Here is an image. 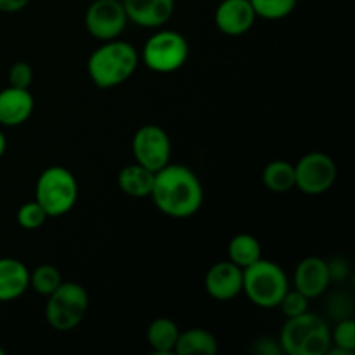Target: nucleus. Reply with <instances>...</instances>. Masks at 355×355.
<instances>
[{
    "label": "nucleus",
    "mask_w": 355,
    "mask_h": 355,
    "mask_svg": "<svg viewBox=\"0 0 355 355\" xmlns=\"http://www.w3.org/2000/svg\"><path fill=\"white\" fill-rule=\"evenodd\" d=\"M141 55L134 45L114 38L103 42L90 54L87 61V73L94 85L99 89H114L134 76Z\"/></svg>",
    "instance_id": "f03ea898"
},
{
    "label": "nucleus",
    "mask_w": 355,
    "mask_h": 355,
    "mask_svg": "<svg viewBox=\"0 0 355 355\" xmlns=\"http://www.w3.org/2000/svg\"><path fill=\"white\" fill-rule=\"evenodd\" d=\"M6 149H7V137H6V134H3V132L0 130V158H2V156H3Z\"/></svg>",
    "instance_id": "c756f323"
},
{
    "label": "nucleus",
    "mask_w": 355,
    "mask_h": 355,
    "mask_svg": "<svg viewBox=\"0 0 355 355\" xmlns=\"http://www.w3.org/2000/svg\"><path fill=\"white\" fill-rule=\"evenodd\" d=\"M180 329L175 321L168 318H158L148 328V345L156 355L175 354Z\"/></svg>",
    "instance_id": "a211bd4d"
},
{
    "label": "nucleus",
    "mask_w": 355,
    "mask_h": 355,
    "mask_svg": "<svg viewBox=\"0 0 355 355\" xmlns=\"http://www.w3.org/2000/svg\"><path fill=\"white\" fill-rule=\"evenodd\" d=\"M85 28L101 42L120 38L127 28L128 17L121 0H94L85 10Z\"/></svg>",
    "instance_id": "9d476101"
},
{
    "label": "nucleus",
    "mask_w": 355,
    "mask_h": 355,
    "mask_svg": "<svg viewBox=\"0 0 355 355\" xmlns=\"http://www.w3.org/2000/svg\"><path fill=\"white\" fill-rule=\"evenodd\" d=\"M89 304V293L82 284L62 281L58 290L47 297L45 319L55 331H73L85 319Z\"/></svg>",
    "instance_id": "423d86ee"
},
{
    "label": "nucleus",
    "mask_w": 355,
    "mask_h": 355,
    "mask_svg": "<svg viewBox=\"0 0 355 355\" xmlns=\"http://www.w3.org/2000/svg\"><path fill=\"white\" fill-rule=\"evenodd\" d=\"M28 3H30V0H0V12H19V10H23Z\"/></svg>",
    "instance_id": "c85d7f7f"
},
{
    "label": "nucleus",
    "mask_w": 355,
    "mask_h": 355,
    "mask_svg": "<svg viewBox=\"0 0 355 355\" xmlns=\"http://www.w3.org/2000/svg\"><path fill=\"white\" fill-rule=\"evenodd\" d=\"M277 307L283 311L284 318L286 319L297 318V315L309 311V298L305 297L304 293H300L298 290H288Z\"/></svg>",
    "instance_id": "a878e982"
},
{
    "label": "nucleus",
    "mask_w": 355,
    "mask_h": 355,
    "mask_svg": "<svg viewBox=\"0 0 355 355\" xmlns=\"http://www.w3.org/2000/svg\"><path fill=\"white\" fill-rule=\"evenodd\" d=\"M257 17L269 21L284 19L297 7L298 0H250Z\"/></svg>",
    "instance_id": "5701e85b"
},
{
    "label": "nucleus",
    "mask_w": 355,
    "mask_h": 355,
    "mask_svg": "<svg viewBox=\"0 0 355 355\" xmlns=\"http://www.w3.org/2000/svg\"><path fill=\"white\" fill-rule=\"evenodd\" d=\"M336 163L326 153H307L295 163V187L309 196L328 193L336 180Z\"/></svg>",
    "instance_id": "6e6552de"
},
{
    "label": "nucleus",
    "mask_w": 355,
    "mask_h": 355,
    "mask_svg": "<svg viewBox=\"0 0 355 355\" xmlns=\"http://www.w3.org/2000/svg\"><path fill=\"white\" fill-rule=\"evenodd\" d=\"M33 82V68L26 61H17L9 69V85L17 89H30Z\"/></svg>",
    "instance_id": "bb28decb"
},
{
    "label": "nucleus",
    "mask_w": 355,
    "mask_h": 355,
    "mask_svg": "<svg viewBox=\"0 0 355 355\" xmlns=\"http://www.w3.org/2000/svg\"><path fill=\"white\" fill-rule=\"evenodd\" d=\"M35 200L47 211L49 217H62L71 211L78 201L76 177L64 166H49L38 177Z\"/></svg>",
    "instance_id": "39448f33"
},
{
    "label": "nucleus",
    "mask_w": 355,
    "mask_h": 355,
    "mask_svg": "<svg viewBox=\"0 0 355 355\" xmlns=\"http://www.w3.org/2000/svg\"><path fill=\"white\" fill-rule=\"evenodd\" d=\"M288 290L290 283L286 272L276 262L260 259L253 266L243 269V291L257 307H277Z\"/></svg>",
    "instance_id": "20e7f679"
},
{
    "label": "nucleus",
    "mask_w": 355,
    "mask_h": 355,
    "mask_svg": "<svg viewBox=\"0 0 355 355\" xmlns=\"http://www.w3.org/2000/svg\"><path fill=\"white\" fill-rule=\"evenodd\" d=\"M331 347L342 355L355 352V322L352 319H342L331 331Z\"/></svg>",
    "instance_id": "b1692460"
},
{
    "label": "nucleus",
    "mask_w": 355,
    "mask_h": 355,
    "mask_svg": "<svg viewBox=\"0 0 355 355\" xmlns=\"http://www.w3.org/2000/svg\"><path fill=\"white\" fill-rule=\"evenodd\" d=\"M252 350L255 354H260V355H279V354H283L279 342H274V340H266V338L257 340V342L253 343Z\"/></svg>",
    "instance_id": "cd10ccee"
},
{
    "label": "nucleus",
    "mask_w": 355,
    "mask_h": 355,
    "mask_svg": "<svg viewBox=\"0 0 355 355\" xmlns=\"http://www.w3.org/2000/svg\"><path fill=\"white\" fill-rule=\"evenodd\" d=\"M149 198L166 217L189 218L203 205V184L189 166L168 163L155 173Z\"/></svg>",
    "instance_id": "f257e3e1"
},
{
    "label": "nucleus",
    "mask_w": 355,
    "mask_h": 355,
    "mask_svg": "<svg viewBox=\"0 0 355 355\" xmlns=\"http://www.w3.org/2000/svg\"><path fill=\"white\" fill-rule=\"evenodd\" d=\"M257 21L250 0H222L215 10V24L229 37H239L252 30Z\"/></svg>",
    "instance_id": "ddd939ff"
},
{
    "label": "nucleus",
    "mask_w": 355,
    "mask_h": 355,
    "mask_svg": "<svg viewBox=\"0 0 355 355\" xmlns=\"http://www.w3.org/2000/svg\"><path fill=\"white\" fill-rule=\"evenodd\" d=\"M128 21L141 28H162L172 19L175 0H121Z\"/></svg>",
    "instance_id": "4468645a"
},
{
    "label": "nucleus",
    "mask_w": 355,
    "mask_h": 355,
    "mask_svg": "<svg viewBox=\"0 0 355 355\" xmlns=\"http://www.w3.org/2000/svg\"><path fill=\"white\" fill-rule=\"evenodd\" d=\"M227 257L232 263L241 269L253 266L262 259V245L259 239L248 232H239L229 241Z\"/></svg>",
    "instance_id": "aec40b11"
},
{
    "label": "nucleus",
    "mask_w": 355,
    "mask_h": 355,
    "mask_svg": "<svg viewBox=\"0 0 355 355\" xmlns=\"http://www.w3.org/2000/svg\"><path fill=\"white\" fill-rule=\"evenodd\" d=\"M279 345L288 355H324L331 347V329L324 319L307 311L286 319L281 329Z\"/></svg>",
    "instance_id": "7ed1b4c3"
},
{
    "label": "nucleus",
    "mask_w": 355,
    "mask_h": 355,
    "mask_svg": "<svg viewBox=\"0 0 355 355\" xmlns=\"http://www.w3.org/2000/svg\"><path fill=\"white\" fill-rule=\"evenodd\" d=\"M141 59L151 71L173 73L189 59V42L182 33L173 30H159L146 40Z\"/></svg>",
    "instance_id": "0eeeda50"
},
{
    "label": "nucleus",
    "mask_w": 355,
    "mask_h": 355,
    "mask_svg": "<svg viewBox=\"0 0 355 355\" xmlns=\"http://www.w3.org/2000/svg\"><path fill=\"white\" fill-rule=\"evenodd\" d=\"M35 110V99L28 89L6 87L0 90V125L19 127L30 120Z\"/></svg>",
    "instance_id": "2eb2a0df"
},
{
    "label": "nucleus",
    "mask_w": 355,
    "mask_h": 355,
    "mask_svg": "<svg viewBox=\"0 0 355 355\" xmlns=\"http://www.w3.org/2000/svg\"><path fill=\"white\" fill-rule=\"evenodd\" d=\"M218 352V342L210 331L193 328L180 331L175 345L177 355H214Z\"/></svg>",
    "instance_id": "6ab92c4d"
},
{
    "label": "nucleus",
    "mask_w": 355,
    "mask_h": 355,
    "mask_svg": "<svg viewBox=\"0 0 355 355\" xmlns=\"http://www.w3.org/2000/svg\"><path fill=\"white\" fill-rule=\"evenodd\" d=\"M205 288L214 300L231 302L243 293V269L231 260L217 262L205 276Z\"/></svg>",
    "instance_id": "9b49d317"
},
{
    "label": "nucleus",
    "mask_w": 355,
    "mask_h": 355,
    "mask_svg": "<svg viewBox=\"0 0 355 355\" xmlns=\"http://www.w3.org/2000/svg\"><path fill=\"white\" fill-rule=\"evenodd\" d=\"M30 288V269L12 257L0 259V302H12Z\"/></svg>",
    "instance_id": "dca6fc26"
},
{
    "label": "nucleus",
    "mask_w": 355,
    "mask_h": 355,
    "mask_svg": "<svg viewBox=\"0 0 355 355\" xmlns=\"http://www.w3.org/2000/svg\"><path fill=\"white\" fill-rule=\"evenodd\" d=\"M329 266L321 257H307L297 266L293 274L295 290L304 293L309 300L318 298L328 290L331 283Z\"/></svg>",
    "instance_id": "f8f14e48"
},
{
    "label": "nucleus",
    "mask_w": 355,
    "mask_h": 355,
    "mask_svg": "<svg viewBox=\"0 0 355 355\" xmlns=\"http://www.w3.org/2000/svg\"><path fill=\"white\" fill-rule=\"evenodd\" d=\"M61 283V272H59L58 267L51 266V263H42V266L30 270V288L42 297H49L52 291L58 290Z\"/></svg>",
    "instance_id": "4be33fe9"
},
{
    "label": "nucleus",
    "mask_w": 355,
    "mask_h": 355,
    "mask_svg": "<svg viewBox=\"0 0 355 355\" xmlns=\"http://www.w3.org/2000/svg\"><path fill=\"white\" fill-rule=\"evenodd\" d=\"M132 153L135 162L151 172H158L172 159V141L159 125H144L134 134Z\"/></svg>",
    "instance_id": "1a4fd4ad"
},
{
    "label": "nucleus",
    "mask_w": 355,
    "mask_h": 355,
    "mask_svg": "<svg viewBox=\"0 0 355 355\" xmlns=\"http://www.w3.org/2000/svg\"><path fill=\"white\" fill-rule=\"evenodd\" d=\"M155 173L141 163H132L123 166L118 173V186L127 196L132 198H149L155 184Z\"/></svg>",
    "instance_id": "f3484780"
},
{
    "label": "nucleus",
    "mask_w": 355,
    "mask_h": 355,
    "mask_svg": "<svg viewBox=\"0 0 355 355\" xmlns=\"http://www.w3.org/2000/svg\"><path fill=\"white\" fill-rule=\"evenodd\" d=\"M3 354H6V350H3L2 347H0V355H3Z\"/></svg>",
    "instance_id": "7c9ffc66"
},
{
    "label": "nucleus",
    "mask_w": 355,
    "mask_h": 355,
    "mask_svg": "<svg viewBox=\"0 0 355 355\" xmlns=\"http://www.w3.org/2000/svg\"><path fill=\"white\" fill-rule=\"evenodd\" d=\"M263 186L276 194H284L295 189V165L284 159L267 163L262 173Z\"/></svg>",
    "instance_id": "412c9836"
},
{
    "label": "nucleus",
    "mask_w": 355,
    "mask_h": 355,
    "mask_svg": "<svg viewBox=\"0 0 355 355\" xmlns=\"http://www.w3.org/2000/svg\"><path fill=\"white\" fill-rule=\"evenodd\" d=\"M47 218V211L40 207V203L37 200L21 205L16 214L17 224L23 229H26V231H37V229H40L45 224Z\"/></svg>",
    "instance_id": "393cba45"
}]
</instances>
